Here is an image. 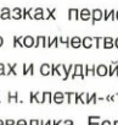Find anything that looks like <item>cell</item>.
I'll return each mask as SVG.
<instances>
[{
    "label": "cell",
    "instance_id": "42",
    "mask_svg": "<svg viewBox=\"0 0 118 125\" xmlns=\"http://www.w3.org/2000/svg\"><path fill=\"white\" fill-rule=\"evenodd\" d=\"M34 101H35V96H34V93H33V92H31V93H29V102H31V103H33Z\"/></svg>",
    "mask_w": 118,
    "mask_h": 125
},
{
    "label": "cell",
    "instance_id": "29",
    "mask_svg": "<svg viewBox=\"0 0 118 125\" xmlns=\"http://www.w3.org/2000/svg\"><path fill=\"white\" fill-rule=\"evenodd\" d=\"M88 97H89V93H87V92L79 93V99H80V103H83V104H88Z\"/></svg>",
    "mask_w": 118,
    "mask_h": 125
},
{
    "label": "cell",
    "instance_id": "33",
    "mask_svg": "<svg viewBox=\"0 0 118 125\" xmlns=\"http://www.w3.org/2000/svg\"><path fill=\"white\" fill-rule=\"evenodd\" d=\"M73 69H74V65H73V64H71L70 66H67V71H66V76H65V77L62 79L63 81H66L67 79H70V75H71V73H72V70H73Z\"/></svg>",
    "mask_w": 118,
    "mask_h": 125
},
{
    "label": "cell",
    "instance_id": "52",
    "mask_svg": "<svg viewBox=\"0 0 118 125\" xmlns=\"http://www.w3.org/2000/svg\"><path fill=\"white\" fill-rule=\"evenodd\" d=\"M116 97H118V93H117V94H116Z\"/></svg>",
    "mask_w": 118,
    "mask_h": 125
},
{
    "label": "cell",
    "instance_id": "11",
    "mask_svg": "<svg viewBox=\"0 0 118 125\" xmlns=\"http://www.w3.org/2000/svg\"><path fill=\"white\" fill-rule=\"evenodd\" d=\"M66 71H67V66L65 64H57L56 65V74L58 76H61L62 79L66 76Z\"/></svg>",
    "mask_w": 118,
    "mask_h": 125
},
{
    "label": "cell",
    "instance_id": "10",
    "mask_svg": "<svg viewBox=\"0 0 118 125\" xmlns=\"http://www.w3.org/2000/svg\"><path fill=\"white\" fill-rule=\"evenodd\" d=\"M11 19V10L9 8L0 9V20H10Z\"/></svg>",
    "mask_w": 118,
    "mask_h": 125
},
{
    "label": "cell",
    "instance_id": "39",
    "mask_svg": "<svg viewBox=\"0 0 118 125\" xmlns=\"http://www.w3.org/2000/svg\"><path fill=\"white\" fill-rule=\"evenodd\" d=\"M5 125H16V121L14 119H6L5 120Z\"/></svg>",
    "mask_w": 118,
    "mask_h": 125
},
{
    "label": "cell",
    "instance_id": "41",
    "mask_svg": "<svg viewBox=\"0 0 118 125\" xmlns=\"http://www.w3.org/2000/svg\"><path fill=\"white\" fill-rule=\"evenodd\" d=\"M74 103H76V104L80 103V99H79V93H77V92H76V94H74Z\"/></svg>",
    "mask_w": 118,
    "mask_h": 125
},
{
    "label": "cell",
    "instance_id": "45",
    "mask_svg": "<svg viewBox=\"0 0 118 125\" xmlns=\"http://www.w3.org/2000/svg\"><path fill=\"white\" fill-rule=\"evenodd\" d=\"M3 44H4V38L0 36V47H3Z\"/></svg>",
    "mask_w": 118,
    "mask_h": 125
},
{
    "label": "cell",
    "instance_id": "19",
    "mask_svg": "<svg viewBox=\"0 0 118 125\" xmlns=\"http://www.w3.org/2000/svg\"><path fill=\"white\" fill-rule=\"evenodd\" d=\"M55 12H56V9H45V14H44V20H56L55 17Z\"/></svg>",
    "mask_w": 118,
    "mask_h": 125
},
{
    "label": "cell",
    "instance_id": "44",
    "mask_svg": "<svg viewBox=\"0 0 118 125\" xmlns=\"http://www.w3.org/2000/svg\"><path fill=\"white\" fill-rule=\"evenodd\" d=\"M101 125H112V123H111L110 120H103V121L101 123Z\"/></svg>",
    "mask_w": 118,
    "mask_h": 125
},
{
    "label": "cell",
    "instance_id": "4",
    "mask_svg": "<svg viewBox=\"0 0 118 125\" xmlns=\"http://www.w3.org/2000/svg\"><path fill=\"white\" fill-rule=\"evenodd\" d=\"M39 71L43 76H49V75H51V65L47 64V62H44V64L40 65Z\"/></svg>",
    "mask_w": 118,
    "mask_h": 125
},
{
    "label": "cell",
    "instance_id": "16",
    "mask_svg": "<svg viewBox=\"0 0 118 125\" xmlns=\"http://www.w3.org/2000/svg\"><path fill=\"white\" fill-rule=\"evenodd\" d=\"M23 45L26 48H32L35 45V42H34V37L32 36H26L24 39H23Z\"/></svg>",
    "mask_w": 118,
    "mask_h": 125
},
{
    "label": "cell",
    "instance_id": "9",
    "mask_svg": "<svg viewBox=\"0 0 118 125\" xmlns=\"http://www.w3.org/2000/svg\"><path fill=\"white\" fill-rule=\"evenodd\" d=\"M79 12H80V11H79L78 9H70V10H68V20H70V21H72V20H74V21L80 20Z\"/></svg>",
    "mask_w": 118,
    "mask_h": 125
},
{
    "label": "cell",
    "instance_id": "20",
    "mask_svg": "<svg viewBox=\"0 0 118 125\" xmlns=\"http://www.w3.org/2000/svg\"><path fill=\"white\" fill-rule=\"evenodd\" d=\"M23 75H31L34 76V64H29V66H27L26 64H23V70H22Z\"/></svg>",
    "mask_w": 118,
    "mask_h": 125
},
{
    "label": "cell",
    "instance_id": "13",
    "mask_svg": "<svg viewBox=\"0 0 118 125\" xmlns=\"http://www.w3.org/2000/svg\"><path fill=\"white\" fill-rule=\"evenodd\" d=\"M82 42H83V39H82L80 37L74 36V37H72V38H71V47H72V48H74V49L80 48V47H82Z\"/></svg>",
    "mask_w": 118,
    "mask_h": 125
},
{
    "label": "cell",
    "instance_id": "51",
    "mask_svg": "<svg viewBox=\"0 0 118 125\" xmlns=\"http://www.w3.org/2000/svg\"><path fill=\"white\" fill-rule=\"evenodd\" d=\"M89 125H101V123H99V124H89Z\"/></svg>",
    "mask_w": 118,
    "mask_h": 125
},
{
    "label": "cell",
    "instance_id": "26",
    "mask_svg": "<svg viewBox=\"0 0 118 125\" xmlns=\"http://www.w3.org/2000/svg\"><path fill=\"white\" fill-rule=\"evenodd\" d=\"M34 96H35V102H37V103H39V104H43L44 102H46V101H45V97H44V93H43V92H35V93H34Z\"/></svg>",
    "mask_w": 118,
    "mask_h": 125
},
{
    "label": "cell",
    "instance_id": "14",
    "mask_svg": "<svg viewBox=\"0 0 118 125\" xmlns=\"http://www.w3.org/2000/svg\"><path fill=\"white\" fill-rule=\"evenodd\" d=\"M84 75L85 76H89V75L95 76L96 75V66L95 65H85L84 66Z\"/></svg>",
    "mask_w": 118,
    "mask_h": 125
},
{
    "label": "cell",
    "instance_id": "28",
    "mask_svg": "<svg viewBox=\"0 0 118 125\" xmlns=\"http://www.w3.org/2000/svg\"><path fill=\"white\" fill-rule=\"evenodd\" d=\"M44 93V97H45V101L47 102V103H52L54 102V94L51 93V92H49V91H45V92H43Z\"/></svg>",
    "mask_w": 118,
    "mask_h": 125
},
{
    "label": "cell",
    "instance_id": "40",
    "mask_svg": "<svg viewBox=\"0 0 118 125\" xmlns=\"http://www.w3.org/2000/svg\"><path fill=\"white\" fill-rule=\"evenodd\" d=\"M51 65V75L54 76V75H57L56 74V65L55 64H50Z\"/></svg>",
    "mask_w": 118,
    "mask_h": 125
},
{
    "label": "cell",
    "instance_id": "12",
    "mask_svg": "<svg viewBox=\"0 0 118 125\" xmlns=\"http://www.w3.org/2000/svg\"><path fill=\"white\" fill-rule=\"evenodd\" d=\"M103 20L105 21H108V20H112L114 21L116 20V10H103Z\"/></svg>",
    "mask_w": 118,
    "mask_h": 125
},
{
    "label": "cell",
    "instance_id": "5",
    "mask_svg": "<svg viewBox=\"0 0 118 125\" xmlns=\"http://www.w3.org/2000/svg\"><path fill=\"white\" fill-rule=\"evenodd\" d=\"M118 76V61H111V65L108 66V76Z\"/></svg>",
    "mask_w": 118,
    "mask_h": 125
},
{
    "label": "cell",
    "instance_id": "18",
    "mask_svg": "<svg viewBox=\"0 0 118 125\" xmlns=\"http://www.w3.org/2000/svg\"><path fill=\"white\" fill-rule=\"evenodd\" d=\"M114 47V39L112 37H105L103 38V48L105 49H112Z\"/></svg>",
    "mask_w": 118,
    "mask_h": 125
},
{
    "label": "cell",
    "instance_id": "48",
    "mask_svg": "<svg viewBox=\"0 0 118 125\" xmlns=\"http://www.w3.org/2000/svg\"><path fill=\"white\" fill-rule=\"evenodd\" d=\"M40 125H46V123H44V120H40Z\"/></svg>",
    "mask_w": 118,
    "mask_h": 125
},
{
    "label": "cell",
    "instance_id": "1",
    "mask_svg": "<svg viewBox=\"0 0 118 125\" xmlns=\"http://www.w3.org/2000/svg\"><path fill=\"white\" fill-rule=\"evenodd\" d=\"M77 77H80L82 80L85 79V75H84V66L82 64H76L74 65V69H73V74L71 75V79L74 80Z\"/></svg>",
    "mask_w": 118,
    "mask_h": 125
},
{
    "label": "cell",
    "instance_id": "36",
    "mask_svg": "<svg viewBox=\"0 0 118 125\" xmlns=\"http://www.w3.org/2000/svg\"><path fill=\"white\" fill-rule=\"evenodd\" d=\"M28 125H40V120H37V119H32L28 121Z\"/></svg>",
    "mask_w": 118,
    "mask_h": 125
},
{
    "label": "cell",
    "instance_id": "21",
    "mask_svg": "<svg viewBox=\"0 0 118 125\" xmlns=\"http://www.w3.org/2000/svg\"><path fill=\"white\" fill-rule=\"evenodd\" d=\"M44 14H45V10L43 8L34 9V20H44Z\"/></svg>",
    "mask_w": 118,
    "mask_h": 125
},
{
    "label": "cell",
    "instance_id": "47",
    "mask_svg": "<svg viewBox=\"0 0 118 125\" xmlns=\"http://www.w3.org/2000/svg\"><path fill=\"white\" fill-rule=\"evenodd\" d=\"M0 125H5V121H4V120H1V119H0Z\"/></svg>",
    "mask_w": 118,
    "mask_h": 125
},
{
    "label": "cell",
    "instance_id": "43",
    "mask_svg": "<svg viewBox=\"0 0 118 125\" xmlns=\"http://www.w3.org/2000/svg\"><path fill=\"white\" fill-rule=\"evenodd\" d=\"M63 125H74V123H73V120L67 119V120H65V121H63Z\"/></svg>",
    "mask_w": 118,
    "mask_h": 125
},
{
    "label": "cell",
    "instance_id": "23",
    "mask_svg": "<svg viewBox=\"0 0 118 125\" xmlns=\"http://www.w3.org/2000/svg\"><path fill=\"white\" fill-rule=\"evenodd\" d=\"M46 42H47V48H51L52 45L55 48L58 47V37H54V38H50V37H46Z\"/></svg>",
    "mask_w": 118,
    "mask_h": 125
},
{
    "label": "cell",
    "instance_id": "37",
    "mask_svg": "<svg viewBox=\"0 0 118 125\" xmlns=\"http://www.w3.org/2000/svg\"><path fill=\"white\" fill-rule=\"evenodd\" d=\"M16 125H28V121L24 120V119H20L16 121Z\"/></svg>",
    "mask_w": 118,
    "mask_h": 125
},
{
    "label": "cell",
    "instance_id": "6",
    "mask_svg": "<svg viewBox=\"0 0 118 125\" xmlns=\"http://www.w3.org/2000/svg\"><path fill=\"white\" fill-rule=\"evenodd\" d=\"M96 75L97 76H106L108 75V66H106L105 64H100L96 66Z\"/></svg>",
    "mask_w": 118,
    "mask_h": 125
},
{
    "label": "cell",
    "instance_id": "30",
    "mask_svg": "<svg viewBox=\"0 0 118 125\" xmlns=\"http://www.w3.org/2000/svg\"><path fill=\"white\" fill-rule=\"evenodd\" d=\"M94 42H95V47L99 49L101 48V44L103 47V38L102 37H94Z\"/></svg>",
    "mask_w": 118,
    "mask_h": 125
},
{
    "label": "cell",
    "instance_id": "17",
    "mask_svg": "<svg viewBox=\"0 0 118 125\" xmlns=\"http://www.w3.org/2000/svg\"><path fill=\"white\" fill-rule=\"evenodd\" d=\"M82 45L85 49L93 48V45H94V38H91V37H84L83 38V42H82Z\"/></svg>",
    "mask_w": 118,
    "mask_h": 125
},
{
    "label": "cell",
    "instance_id": "49",
    "mask_svg": "<svg viewBox=\"0 0 118 125\" xmlns=\"http://www.w3.org/2000/svg\"><path fill=\"white\" fill-rule=\"evenodd\" d=\"M116 20H117V21H118V10H117V11H116Z\"/></svg>",
    "mask_w": 118,
    "mask_h": 125
},
{
    "label": "cell",
    "instance_id": "3",
    "mask_svg": "<svg viewBox=\"0 0 118 125\" xmlns=\"http://www.w3.org/2000/svg\"><path fill=\"white\" fill-rule=\"evenodd\" d=\"M34 48H47V42H46V37L44 36H38L35 38V45Z\"/></svg>",
    "mask_w": 118,
    "mask_h": 125
},
{
    "label": "cell",
    "instance_id": "7",
    "mask_svg": "<svg viewBox=\"0 0 118 125\" xmlns=\"http://www.w3.org/2000/svg\"><path fill=\"white\" fill-rule=\"evenodd\" d=\"M65 98H66V94L63 92H55L54 93V103L56 104H61L65 102Z\"/></svg>",
    "mask_w": 118,
    "mask_h": 125
},
{
    "label": "cell",
    "instance_id": "15",
    "mask_svg": "<svg viewBox=\"0 0 118 125\" xmlns=\"http://www.w3.org/2000/svg\"><path fill=\"white\" fill-rule=\"evenodd\" d=\"M11 19H14V20H21L22 19V9L14 8L11 10Z\"/></svg>",
    "mask_w": 118,
    "mask_h": 125
},
{
    "label": "cell",
    "instance_id": "46",
    "mask_svg": "<svg viewBox=\"0 0 118 125\" xmlns=\"http://www.w3.org/2000/svg\"><path fill=\"white\" fill-rule=\"evenodd\" d=\"M114 47L118 49V38H116V39H114Z\"/></svg>",
    "mask_w": 118,
    "mask_h": 125
},
{
    "label": "cell",
    "instance_id": "34",
    "mask_svg": "<svg viewBox=\"0 0 118 125\" xmlns=\"http://www.w3.org/2000/svg\"><path fill=\"white\" fill-rule=\"evenodd\" d=\"M65 94H66V97H67V103H68V104H71V103L73 102V98H74L76 92H66Z\"/></svg>",
    "mask_w": 118,
    "mask_h": 125
},
{
    "label": "cell",
    "instance_id": "25",
    "mask_svg": "<svg viewBox=\"0 0 118 125\" xmlns=\"http://www.w3.org/2000/svg\"><path fill=\"white\" fill-rule=\"evenodd\" d=\"M16 66H17L16 62H15V64H6V68H8L6 76H9V75H17V73H16Z\"/></svg>",
    "mask_w": 118,
    "mask_h": 125
},
{
    "label": "cell",
    "instance_id": "22",
    "mask_svg": "<svg viewBox=\"0 0 118 125\" xmlns=\"http://www.w3.org/2000/svg\"><path fill=\"white\" fill-rule=\"evenodd\" d=\"M23 39H24V37L23 36H20V37H14V41H12V44H14V48H16V47H20V48H23L24 45H23Z\"/></svg>",
    "mask_w": 118,
    "mask_h": 125
},
{
    "label": "cell",
    "instance_id": "24",
    "mask_svg": "<svg viewBox=\"0 0 118 125\" xmlns=\"http://www.w3.org/2000/svg\"><path fill=\"white\" fill-rule=\"evenodd\" d=\"M8 102H9V103H12V102L18 103V102H20V99H18V92H15V93L9 92V93H8Z\"/></svg>",
    "mask_w": 118,
    "mask_h": 125
},
{
    "label": "cell",
    "instance_id": "35",
    "mask_svg": "<svg viewBox=\"0 0 118 125\" xmlns=\"http://www.w3.org/2000/svg\"><path fill=\"white\" fill-rule=\"evenodd\" d=\"M3 75H6V71H5V64L0 62V76H3Z\"/></svg>",
    "mask_w": 118,
    "mask_h": 125
},
{
    "label": "cell",
    "instance_id": "50",
    "mask_svg": "<svg viewBox=\"0 0 118 125\" xmlns=\"http://www.w3.org/2000/svg\"><path fill=\"white\" fill-rule=\"evenodd\" d=\"M112 125H118V120H114V121H113V124H112Z\"/></svg>",
    "mask_w": 118,
    "mask_h": 125
},
{
    "label": "cell",
    "instance_id": "31",
    "mask_svg": "<svg viewBox=\"0 0 118 125\" xmlns=\"http://www.w3.org/2000/svg\"><path fill=\"white\" fill-rule=\"evenodd\" d=\"M88 123L89 124H99L100 123V116H97V115H91V116H89L88 118Z\"/></svg>",
    "mask_w": 118,
    "mask_h": 125
},
{
    "label": "cell",
    "instance_id": "27",
    "mask_svg": "<svg viewBox=\"0 0 118 125\" xmlns=\"http://www.w3.org/2000/svg\"><path fill=\"white\" fill-rule=\"evenodd\" d=\"M58 42L61 44H65L67 48L71 47V38L70 37H58Z\"/></svg>",
    "mask_w": 118,
    "mask_h": 125
},
{
    "label": "cell",
    "instance_id": "8",
    "mask_svg": "<svg viewBox=\"0 0 118 125\" xmlns=\"http://www.w3.org/2000/svg\"><path fill=\"white\" fill-rule=\"evenodd\" d=\"M79 17L82 21H89L91 20V11L89 9H82L79 12Z\"/></svg>",
    "mask_w": 118,
    "mask_h": 125
},
{
    "label": "cell",
    "instance_id": "32",
    "mask_svg": "<svg viewBox=\"0 0 118 125\" xmlns=\"http://www.w3.org/2000/svg\"><path fill=\"white\" fill-rule=\"evenodd\" d=\"M89 103H94V104L97 103V94H96V93L89 94V97H88V104H89Z\"/></svg>",
    "mask_w": 118,
    "mask_h": 125
},
{
    "label": "cell",
    "instance_id": "38",
    "mask_svg": "<svg viewBox=\"0 0 118 125\" xmlns=\"http://www.w3.org/2000/svg\"><path fill=\"white\" fill-rule=\"evenodd\" d=\"M22 19H28V9H22Z\"/></svg>",
    "mask_w": 118,
    "mask_h": 125
},
{
    "label": "cell",
    "instance_id": "2",
    "mask_svg": "<svg viewBox=\"0 0 118 125\" xmlns=\"http://www.w3.org/2000/svg\"><path fill=\"white\" fill-rule=\"evenodd\" d=\"M103 20V11L100 9H94L91 11V25L94 26L97 21Z\"/></svg>",
    "mask_w": 118,
    "mask_h": 125
}]
</instances>
